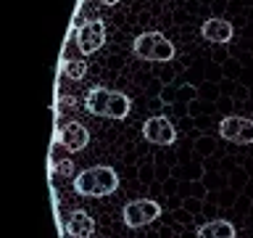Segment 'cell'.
Returning <instances> with one entry per match:
<instances>
[{
  "instance_id": "1",
  "label": "cell",
  "mask_w": 253,
  "mask_h": 238,
  "mask_svg": "<svg viewBox=\"0 0 253 238\" xmlns=\"http://www.w3.org/2000/svg\"><path fill=\"white\" fill-rule=\"evenodd\" d=\"M84 109L90 111L92 117L100 119H122L129 117L132 111V98L122 90H111V87H92L90 93L84 95Z\"/></svg>"
},
{
  "instance_id": "2",
  "label": "cell",
  "mask_w": 253,
  "mask_h": 238,
  "mask_svg": "<svg viewBox=\"0 0 253 238\" xmlns=\"http://www.w3.org/2000/svg\"><path fill=\"white\" fill-rule=\"evenodd\" d=\"M116 188H119V175L108 164H95V167H87L79 175H74V190L79 196L103 198V196L116 193Z\"/></svg>"
},
{
  "instance_id": "3",
  "label": "cell",
  "mask_w": 253,
  "mask_h": 238,
  "mask_svg": "<svg viewBox=\"0 0 253 238\" xmlns=\"http://www.w3.org/2000/svg\"><path fill=\"white\" fill-rule=\"evenodd\" d=\"M132 53L140 61H171L174 59V43L161 32H142L134 37Z\"/></svg>"
},
{
  "instance_id": "4",
  "label": "cell",
  "mask_w": 253,
  "mask_h": 238,
  "mask_svg": "<svg viewBox=\"0 0 253 238\" xmlns=\"http://www.w3.org/2000/svg\"><path fill=\"white\" fill-rule=\"evenodd\" d=\"M158 217H161V204H156L153 198H134V201L124 204V209H122L124 225L132 228V230L145 228Z\"/></svg>"
},
{
  "instance_id": "5",
  "label": "cell",
  "mask_w": 253,
  "mask_h": 238,
  "mask_svg": "<svg viewBox=\"0 0 253 238\" xmlns=\"http://www.w3.org/2000/svg\"><path fill=\"white\" fill-rule=\"evenodd\" d=\"M74 40H77L79 53H84V56L98 53L100 48L106 45V21L103 19H87L84 24L77 27Z\"/></svg>"
},
{
  "instance_id": "6",
  "label": "cell",
  "mask_w": 253,
  "mask_h": 238,
  "mask_svg": "<svg viewBox=\"0 0 253 238\" xmlns=\"http://www.w3.org/2000/svg\"><path fill=\"white\" fill-rule=\"evenodd\" d=\"M219 135L235 146H248V143H253V119L229 114L219 122Z\"/></svg>"
},
{
  "instance_id": "7",
  "label": "cell",
  "mask_w": 253,
  "mask_h": 238,
  "mask_svg": "<svg viewBox=\"0 0 253 238\" xmlns=\"http://www.w3.org/2000/svg\"><path fill=\"white\" fill-rule=\"evenodd\" d=\"M142 138L148 143H153V146H171L174 140H177V130H174V124L169 122V117L164 114H156L142 122Z\"/></svg>"
},
{
  "instance_id": "8",
  "label": "cell",
  "mask_w": 253,
  "mask_h": 238,
  "mask_svg": "<svg viewBox=\"0 0 253 238\" xmlns=\"http://www.w3.org/2000/svg\"><path fill=\"white\" fill-rule=\"evenodd\" d=\"M55 143L63 146L69 154H79V151H84L87 143H90V132H87V127L79 124V122H66L63 127H58V132H55Z\"/></svg>"
},
{
  "instance_id": "9",
  "label": "cell",
  "mask_w": 253,
  "mask_h": 238,
  "mask_svg": "<svg viewBox=\"0 0 253 238\" xmlns=\"http://www.w3.org/2000/svg\"><path fill=\"white\" fill-rule=\"evenodd\" d=\"M201 37L209 43H229L235 37V27L227 19H206L201 24Z\"/></svg>"
},
{
  "instance_id": "10",
  "label": "cell",
  "mask_w": 253,
  "mask_h": 238,
  "mask_svg": "<svg viewBox=\"0 0 253 238\" xmlns=\"http://www.w3.org/2000/svg\"><path fill=\"white\" fill-rule=\"evenodd\" d=\"M66 233L71 238H90L95 233V220L84 209H74L66 220Z\"/></svg>"
},
{
  "instance_id": "11",
  "label": "cell",
  "mask_w": 253,
  "mask_h": 238,
  "mask_svg": "<svg viewBox=\"0 0 253 238\" xmlns=\"http://www.w3.org/2000/svg\"><path fill=\"white\" fill-rule=\"evenodd\" d=\"M235 236H237V228L229 220H211L198 228L195 233V238H235Z\"/></svg>"
},
{
  "instance_id": "12",
  "label": "cell",
  "mask_w": 253,
  "mask_h": 238,
  "mask_svg": "<svg viewBox=\"0 0 253 238\" xmlns=\"http://www.w3.org/2000/svg\"><path fill=\"white\" fill-rule=\"evenodd\" d=\"M63 74H66L69 79H74V82H79V79L87 77V63L77 61V59H66L63 61Z\"/></svg>"
},
{
  "instance_id": "13",
  "label": "cell",
  "mask_w": 253,
  "mask_h": 238,
  "mask_svg": "<svg viewBox=\"0 0 253 238\" xmlns=\"http://www.w3.org/2000/svg\"><path fill=\"white\" fill-rule=\"evenodd\" d=\"M53 170L58 172V175H63V178H69V175L74 172V164H71L69 159H58V162L53 164Z\"/></svg>"
},
{
  "instance_id": "14",
  "label": "cell",
  "mask_w": 253,
  "mask_h": 238,
  "mask_svg": "<svg viewBox=\"0 0 253 238\" xmlns=\"http://www.w3.org/2000/svg\"><path fill=\"white\" fill-rule=\"evenodd\" d=\"M74 95H63V98H61V106H74Z\"/></svg>"
},
{
  "instance_id": "15",
  "label": "cell",
  "mask_w": 253,
  "mask_h": 238,
  "mask_svg": "<svg viewBox=\"0 0 253 238\" xmlns=\"http://www.w3.org/2000/svg\"><path fill=\"white\" fill-rule=\"evenodd\" d=\"M100 3H103V5H119L122 0H100Z\"/></svg>"
}]
</instances>
